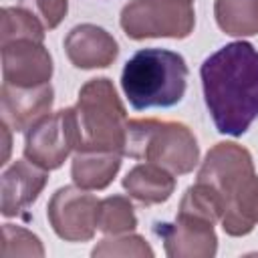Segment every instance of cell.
<instances>
[{"mask_svg": "<svg viewBox=\"0 0 258 258\" xmlns=\"http://www.w3.org/2000/svg\"><path fill=\"white\" fill-rule=\"evenodd\" d=\"M200 77L216 129L244 135L258 117V50L246 40L230 42L202 62Z\"/></svg>", "mask_w": 258, "mask_h": 258, "instance_id": "cell-1", "label": "cell"}, {"mask_svg": "<svg viewBox=\"0 0 258 258\" xmlns=\"http://www.w3.org/2000/svg\"><path fill=\"white\" fill-rule=\"evenodd\" d=\"M187 87V64L179 52L143 48L123 67L121 89L135 111L177 105Z\"/></svg>", "mask_w": 258, "mask_h": 258, "instance_id": "cell-2", "label": "cell"}, {"mask_svg": "<svg viewBox=\"0 0 258 258\" xmlns=\"http://www.w3.org/2000/svg\"><path fill=\"white\" fill-rule=\"evenodd\" d=\"M75 151H115L123 155L127 141V111L107 77L87 81L75 105Z\"/></svg>", "mask_w": 258, "mask_h": 258, "instance_id": "cell-3", "label": "cell"}, {"mask_svg": "<svg viewBox=\"0 0 258 258\" xmlns=\"http://www.w3.org/2000/svg\"><path fill=\"white\" fill-rule=\"evenodd\" d=\"M123 155L165 167L173 175L194 171L200 147L191 129L179 121L129 119Z\"/></svg>", "mask_w": 258, "mask_h": 258, "instance_id": "cell-4", "label": "cell"}, {"mask_svg": "<svg viewBox=\"0 0 258 258\" xmlns=\"http://www.w3.org/2000/svg\"><path fill=\"white\" fill-rule=\"evenodd\" d=\"M119 24L131 40L187 38L194 32L196 12L187 0H131L123 6Z\"/></svg>", "mask_w": 258, "mask_h": 258, "instance_id": "cell-5", "label": "cell"}, {"mask_svg": "<svg viewBox=\"0 0 258 258\" xmlns=\"http://www.w3.org/2000/svg\"><path fill=\"white\" fill-rule=\"evenodd\" d=\"M77 147L75 107L46 115L26 131L24 157L34 165L52 171L58 169Z\"/></svg>", "mask_w": 258, "mask_h": 258, "instance_id": "cell-6", "label": "cell"}, {"mask_svg": "<svg viewBox=\"0 0 258 258\" xmlns=\"http://www.w3.org/2000/svg\"><path fill=\"white\" fill-rule=\"evenodd\" d=\"M99 200L79 185L58 187L48 206L46 218L54 234L64 242H87L95 236Z\"/></svg>", "mask_w": 258, "mask_h": 258, "instance_id": "cell-7", "label": "cell"}, {"mask_svg": "<svg viewBox=\"0 0 258 258\" xmlns=\"http://www.w3.org/2000/svg\"><path fill=\"white\" fill-rule=\"evenodd\" d=\"M155 234L169 258H212L218 252L214 222L198 216L177 214L175 222L155 224Z\"/></svg>", "mask_w": 258, "mask_h": 258, "instance_id": "cell-8", "label": "cell"}, {"mask_svg": "<svg viewBox=\"0 0 258 258\" xmlns=\"http://www.w3.org/2000/svg\"><path fill=\"white\" fill-rule=\"evenodd\" d=\"M52 56L42 42L18 38L2 44V77L12 87H38L50 83Z\"/></svg>", "mask_w": 258, "mask_h": 258, "instance_id": "cell-9", "label": "cell"}, {"mask_svg": "<svg viewBox=\"0 0 258 258\" xmlns=\"http://www.w3.org/2000/svg\"><path fill=\"white\" fill-rule=\"evenodd\" d=\"M252 173H254V159L250 151L234 141H220L206 153L198 171V181L214 187L222 198V206H224L226 196L244 177Z\"/></svg>", "mask_w": 258, "mask_h": 258, "instance_id": "cell-10", "label": "cell"}, {"mask_svg": "<svg viewBox=\"0 0 258 258\" xmlns=\"http://www.w3.org/2000/svg\"><path fill=\"white\" fill-rule=\"evenodd\" d=\"M52 103L54 89L50 83L38 87H12L8 83H2V121L14 131H28L50 113Z\"/></svg>", "mask_w": 258, "mask_h": 258, "instance_id": "cell-11", "label": "cell"}, {"mask_svg": "<svg viewBox=\"0 0 258 258\" xmlns=\"http://www.w3.org/2000/svg\"><path fill=\"white\" fill-rule=\"evenodd\" d=\"M48 181L46 169L34 165L32 161L16 159L12 165H8L2 171V202H0V212L4 218L18 216L26 208H30L40 191L44 189Z\"/></svg>", "mask_w": 258, "mask_h": 258, "instance_id": "cell-12", "label": "cell"}, {"mask_svg": "<svg viewBox=\"0 0 258 258\" xmlns=\"http://www.w3.org/2000/svg\"><path fill=\"white\" fill-rule=\"evenodd\" d=\"M64 52L77 69H105L115 62L119 44L105 28L97 24H77L64 36Z\"/></svg>", "mask_w": 258, "mask_h": 258, "instance_id": "cell-13", "label": "cell"}, {"mask_svg": "<svg viewBox=\"0 0 258 258\" xmlns=\"http://www.w3.org/2000/svg\"><path fill=\"white\" fill-rule=\"evenodd\" d=\"M222 228L228 236H246L258 224V175L244 177L224 200Z\"/></svg>", "mask_w": 258, "mask_h": 258, "instance_id": "cell-14", "label": "cell"}, {"mask_svg": "<svg viewBox=\"0 0 258 258\" xmlns=\"http://www.w3.org/2000/svg\"><path fill=\"white\" fill-rule=\"evenodd\" d=\"M123 187L129 194V198L145 206H155L171 198L175 189V177L165 167L147 161V163L135 165L123 177Z\"/></svg>", "mask_w": 258, "mask_h": 258, "instance_id": "cell-15", "label": "cell"}, {"mask_svg": "<svg viewBox=\"0 0 258 258\" xmlns=\"http://www.w3.org/2000/svg\"><path fill=\"white\" fill-rule=\"evenodd\" d=\"M121 167V153L115 151H77L71 165L75 185L83 189H105Z\"/></svg>", "mask_w": 258, "mask_h": 258, "instance_id": "cell-16", "label": "cell"}, {"mask_svg": "<svg viewBox=\"0 0 258 258\" xmlns=\"http://www.w3.org/2000/svg\"><path fill=\"white\" fill-rule=\"evenodd\" d=\"M214 16L230 36H254L258 34V0H216Z\"/></svg>", "mask_w": 258, "mask_h": 258, "instance_id": "cell-17", "label": "cell"}, {"mask_svg": "<svg viewBox=\"0 0 258 258\" xmlns=\"http://www.w3.org/2000/svg\"><path fill=\"white\" fill-rule=\"evenodd\" d=\"M137 228V216L133 204L125 196H109L101 200L97 214V230L107 236L129 234Z\"/></svg>", "mask_w": 258, "mask_h": 258, "instance_id": "cell-18", "label": "cell"}, {"mask_svg": "<svg viewBox=\"0 0 258 258\" xmlns=\"http://www.w3.org/2000/svg\"><path fill=\"white\" fill-rule=\"evenodd\" d=\"M0 44L18 38H30L38 42L44 40V24L22 6H4L0 12Z\"/></svg>", "mask_w": 258, "mask_h": 258, "instance_id": "cell-19", "label": "cell"}, {"mask_svg": "<svg viewBox=\"0 0 258 258\" xmlns=\"http://www.w3.org/2000/svg\"><path fill=\"white\" fill-rule=\"evenodd\" d=\"M2 258H14V256H44L42 242L36 234H32L26 228L4 224L2 226Z\"/></svg>", "mask_w": 258, "mask_h": 258, "instance_id": "cell-20", "label": "cell"}, {"mask_svg": "<svg viewBox=\"0 0 258 258\" xmlns=\"http://www.w3.org/2000/svg\"><path fill=\"white\" fill-rule=\"evenodd\" d=\"M91 256H137V258H151L153 250L147 244V240L139 234H117L113 238L101 240Z\"/></svg>", "mask_w": 258, "mask_h": 258, "instance_id": "cell-21", "label": "cell"}, {"mask_svg": "<svg viewBox=\"0 0 258 258\" xmlns=\"http://www.w3.org/2000/svg\"><path fill=\"white\" fill-rule=\"evenodd\" d=\"M18 6L32 12L46 30L56 28L69 12V0H18Z\"/></svg>", "mask_w": 258, "mask_h": 258, "instance_id": "cell-22", "label": "cell"}, {"mask_svg": "<svg viewBox=\"0 0 258 258\" xmlns=\"http://www.w3.org/2000/svg\"><path fill=\"white\" fill-rule=\"evenodd\" d=\"M2 135H4V157H2V165L6 163V159H8V153H10V127L2 121Z\"/></svg>", "mask_w": 258, "mask_h": 258, "instance_id": "cell-23", "label": "cell"}, {"mask_svg": "<svg viewBox=\"0 0 258 258\" xmlns=\"http://www.w3.org/2000/svg\"><path fill=\"white\" fill-rule=\"evenodd\" d=\"M187 2H194V0H187Z\"/></svg>", "mask_w": 258, "mask_h": 258, "instance_id": "cell-24", "label": "cell"}]
</instances>
